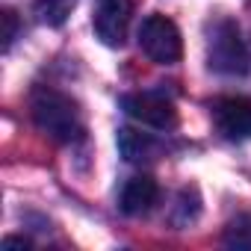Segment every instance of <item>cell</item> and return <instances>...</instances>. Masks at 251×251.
<instances>
[{
	"mask_svg": "<svg viewBox=\"0 0 251 251\" xmlns=\"http://www.w3.org/2000/svg\"><path fill=\"white\" fill-rule=\"evenodd\" d=\"M30 112H33V121L36 127L50 136L53 142H62V145H71L77 139H83V115H80V106L59 89H50V86H39L30 98Z\"/></svg>",
	"mask_w": 251,
	"mask_h": 251,
	"instance_id": "obj_1",
	"label": "cell"
},
{
	"mask_svg": "<svg viewBox=\"0 0 251 251\" xmlns=\"http://www.w3.org/2000/svg\"><path fill=\"white\" fill-rule=\"evenodd\" d=\"M207 65L216 74L225 77H245L251 71V53L248 45L239 33V27L227 18L216 21L210 27V39H207Z\"/></svg>",
	"mask_w": 251,
	"mask_h": 251,
	"instance_id": "obj_2",
	"label": "cell"
},
{
	"mask_svg": "<svg viewBox=\"0 0 251 251\" xmlns=\"http://www.w3.org/2000/svg\"><path fill=\"white\" fill-rule=\"evenodd\" d=\"M139 48L142 53L157 65H175L183 56V39L172 18L166 15H148L139 27Z\"/></svg>",
	"mask_w": 251,
	"mask_h": 251,
	"instance_id": "obj_3",
	"label": "cell"
},
{
	"mask_svg": "<svg viewBox=\"0 0 251 251\" xmlns=\"http://www.w3.org/2000/svg\"><path fill=\"white\" fill-rule=\"evenodd\" d=\"M121 109L127 112L133 121H139L142 127H154V130H172L177 124V109L169 98L157 95V92H133L121 98Z\"/></svg>",
	"mask_w": 251,
	"mask_h": 251,
	"instance_id": "obj_4",
	"label": "cell"
},
{
	"mask_svg": "<svg viewBox=\"0 0 251 251\" xmlns=\"http://www.w3.org/2000/svg\"><path fill=\"white\" fill-rule=\"evenodd\" d=\"M130 15H133V3H130V0H98L95 15H92L95 36L106 48H121L124 42H127Z\"/></svg>",
	"mask_w": 251,
	"mask_h": 251,
	"instance_id": "obj_5",
	"label": "cell"
},
{
	"mask_svg": "<svg viewBox=\"0 0 251 251\" xmlns=\"http://www.w3.org/2000/svg\"><path fill=\"white\" fill-rule=\"evenodd\" d=\"M213 121L225 139L245 142L251 139V98L245 95H225L213 100Z\"/></svg>",
	"mask_w": 251,
	"mask_h": 251,
	"instance_id": "obj_6",
	"label": "cell"
},
{
	"mask_svg": "<svg viewBox=\"0 0 251 251\" xmlns=\"http://www.w3.org/2000/svg\"><path fill=\"white\" fill-rule=\"evenodd\" d=\"M160 201V186L151 175H136L124 183L121 195H118V207L124 216H145L154 210V204Z\"/></svg>",
	"mask_w": 251,
	"mask_h": 251,
	"instance_id": "obj_7",
	"label": "cell"
},
{
	"mask_svg": "<svg viewBox=\"0 0 251 251\" xmlns=\"http://www.w3.org/2000/svg\"><path fill=\"white\" fill-rule=\"evenodd\" d=\"M118 151L124 154L127 163H148L160 154V142L148 133L130 130V127H121L118 130Z\"/></svg>",
	"mask_w": 251,
	"mask_h": 251,
	"instance_id": "obj_8",
	"label": "cell"
},
{
	"mask_svg": "<svg viewBox=\"0 0 251 251\" xmlns=\"http://www.w3.org/2000/svg\"><path fill=\"white\" fill-rule=\"evenodd\" d=\"M77 6V0H33V12L48 27H62Z\"/></svg>",
	"mask_w": 251,
	"mask_h": 251,
	"instance_id": "obj_9",
	"label": "cell"
},
{
	"mask_svg": "<svg viewBox=\"0 0 251 251\" xmlns=\"http://www.w3.org/2000/svg\"><path fill=\"white\" fill-rule=\"evenodd\" d=\"M225 242L236 245V248H251V216H242V219L230 222L227 233H225Z\"/></svg>",
	"mask_w": 251,
	"mask_h": 251,
	"instance_id": "obj_10",
	"label": "cell"
},
{
	"mask_svg": "<svg viewBox=\"0 0 251 251\" xmlns=\"http://www.w3.org/2000/svg\"><path fill=\"white\" fill-rule=\"evenodd\" d=\"M0 24H3V33H0V39H3V50H9L12 42H15V36H18V18H15V12L3 9V12H0Z\"/></svg>",
	"mask_w": 251,
	"mask_h": 251,
	"instance_id": "obj_11",
	"label": "cell"
},
{
	"mask_svg": "<svg viewBox=\"0 0 251 251\" xmlns=\"http://www.w3.org/2000/svg\"><path fill=\"white\" fill-rule=\"evenodd\" d=\"M3 245H6V248H30V239H27V236H6Z\"/></svg>",
	"mask_w": 251,
	"mask_h": 251,
	"instance_id": "obj_12",
	"label": "cell"
}]
</instances>
